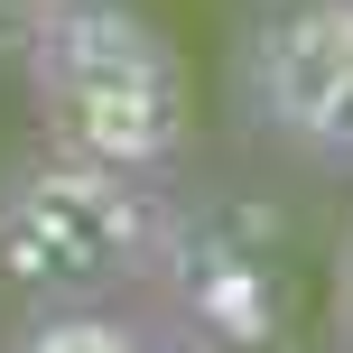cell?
<instances>
[{
  "mask_svg": "<svg viewBox=\"0 0 353 353\" xmlns=\"http://www.w3.org/2000/svg\"><path fill=\"white\" fill-rule=\"evenodd\" d=\"M37 149L159 176L176 186L195 149V74L186 47L140 10V0H56V19L19 47Z\"/></svg>",
  "mask_w": 353,
  "mask_h": 353,
  "instance_id": "1",
  "label": "cell"
},
{
  "mask_svg": "<svg viewBox=\"0 0 353 353\" xmlns=\"http://www.w3.org/2000/svg\"><path fill=\"white\" fill-rule=\"evenodd\" d=\"M140 316L176 353H298L316 288L288 214L232 186H176Z\"/></svg>",
  "mask_w": 353,
  "mask_h": 353,
  "instance_id": "2",
  "label": "cell"
},
{
  "mask_svg": "<svg viewBox=\"0 0 353 353\" xmlns=\"http://www.w3.org/2000/svg\"><path fill=\"white\" fill-rule=\"evenodd\" d=\"M159 176H121L28 149L0 168V307L10 316H56V307H140L149 261L168 232Z\"/></svg>",
  "mask_w": 353,
  "mask_h": 353,
  "instance_id": "3",
  "label": "cell"
},
{
  "mask_svg": "<svg viewBox=\"0 0 353 353\" xmlns=\"http://www.w3.org/2000/svg\"><path fill=\"white\" fill-rule=\"evenodd\" d=\"M242 130L353 176V0H251L232 28Z\"/></svg>",
  "mask_w": 353,
  "mask_h": 353,
  "instance_id": "4",
  "label": "cell"
},
{
  "mask_svg": "<svg viewBox=\"0 0 353 353\" xmlns=\"http://www.w3.org/2000/svg\"><path fill=\"white\" fill-rule=\"evenodd\" d=\"M0 353H176L140 307H56V316H19Z\"/></svg>",
  "mask_w": 353,
  "mask_h": 353,
  "instance_id": "5",
  "label": "cell"
},
{
  "mask_svg": "<svg viewBox=\"0 0 353 353\" xmlns=\"http://www.w3.org/2000/svg\"><path fill=\"white\" fill-rule=\"evenodd\" d=\"M47 19H56V0H0V65H19V47H28Z\"/></svg>",
  "mask_w": 353,
  "mask_h": 353,
  "instance_id": "6",
  "label": "cell"
},
{
  "mask_svg": "<svg viewBox=\"0 0 353 353\" xmlns=\"http://www.w3.org/2000/svg\"><path fill=\"white\" fill-rule=\"evenodd\" d=\"M335 344L353 353V242H344V279H335Z\"/></svg>",
  "mask_w": 353,
  "mask_h": 353,
  "instance_id": "7",
  "label": "cell"
}]
</instances>
